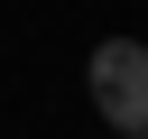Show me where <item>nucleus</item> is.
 <instances>
[{"instance_id": "obj_2", "label": "nucleus", "mask_w": 148, "mask_h": 139, "mask_svg": "<svg viewBox=\"0 0 148 139\" xmlns=\"http://www.w3.org/2000/svg\"><path fill=\"white\" fill-rule=\"evenodd\" d=\"M130 139H148V130H130Z\"/></svg>"}, {"instance_id": "obj_1", "label": "nucleus", "mask_w": 148, "mask_h": 139, "mask_svg": "<svg viewBox=\"0 0 148 139\" xmlns=\"http://www.w3.org/2000/svg\"><path fill=\"white\" fill-rule=\"evenodd\" d=\"M83 74H92V111H102V130H120V139L148 130V46H139V37H102Z\"/></svg>"}]
</instances>
